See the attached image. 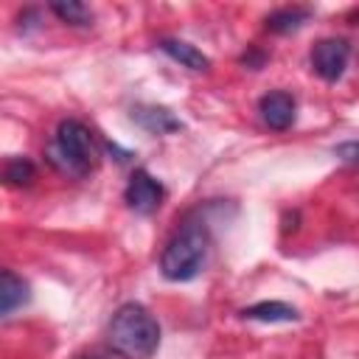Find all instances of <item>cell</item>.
<instances>
[{
  "label": "cell",
  "instance_id": "cell-1",
  "mask_svg": "<svg viewBox=\"0 0 359 359\" xmlns=\"http://www.w3.org/2000/svg\"><path fill=\"white\" fill-rule=\"evenodd\" d=\"M107 339L109 348L123 359H149L160 345V325L146 306L123 303L109 320Z\"/></svg>",
  "mask_w": 359,
  "mask_h": 359
},
{
  "label": "cell",
  "instance_id": "cell-2",
  "mask_svg": "<svg viewBox=\"0 0 359 359\" xmlns=\"http://www.w3.org/2000/svg\"><path fill=\"white\" fill-rule=\"evenodd\" d=\"M210 233L202 219H188L180 224V230L168 238L160 255V272L168 280H191L199 275L205 255H208Z\"/></svg>",
  "mask_w": 359,
  "mask_h": 359
},
{
  "label": "cell",
  "instance_id": "cell-3",
  "mask_svg": "<svg viewBox=\"0 0 359 359\" xmlns=\"http://www.w3.org/2000/svg\"><path fill=\"white\" fill-rule=\"evenodd\" d=\"M95 157L98 151H95L90 129L76 118H65L56 126V135L48 146V160L65 174L84 177L95 165Z\"/></svg>",
  "mask_w": 359,
  "mask_h": 359
},
{
  "label": "cell",
  "instance_id": "cell-4",
  "mask_svg": "<svg viewBox=\"0 0 359 359\" xmlns=\"http://www.w3.org/2000/svg\"><path fill=\"white\" fill-rule=\"evenodd\" d=\"M311 70L323 79V81H337L345 67H348V59H351V45L348 39H339V36H328V39H320L314 48H311Z\"/></svg>",
  "mask_w": 359,
  "mask_h": 359
},
{
  "label": "cell",
  "instance_id": "cell-5",
  "mask_svg": "<svg viewBox=\"0 0 359 359\" xmlns=\"http://www.w3.org/2000/svg\"><path fill=\"white\" fill-rule=\"evenodd\" d=\"M163 196H165L163 185L146 168L132 171L129 182H126V191H123V199L135 213H154L163 205Z\"/></svg>",
  "mask_w": 359,
  "mask_h": 359
},
{
  "label": "cell",
  "instance_id": "cell-6",
  "mask_svg": "<svg viewBox=\"0 0 359 359\" xmlns=\"http://www.w3.org/2000/svg\"><path fill=\"white\" fill-rule=\"evenodd\" d=\"M258 112H261V121L269 126V129H289L292 121H294V98L283 90H275V93H266L261 101H258Z\"/></svg>",
  "mask_w": 359,
  "mask_h": 359
},
{
  "label": "cell",
  "instance_id": "cell-7",
  "mask_svg": "<svg viewBox=\"0 0 359 359\" xmlns=\"http://www.w3.org/2000/svg\"><path fill=\"white\" fill-rule=\"evenodd\" d=\"M28 297H31L28 283L22 278H17L11 269H3V275H0V314L11 317L14 309L28 303Z\"/></svg>",
  "mask_w": 359,
  "mask_h": 359
},
{
  "label": "cell",
  "instance_id": "cell-8",
  "mask_svg": "<svg viewBox=\"0 0 359 359\" xmlns=\"http://www.w3.org/2000/svg\"><path fill=\"white\" fill-rule=\"evenodd\" d=\"M132 118L151 135H168V132L182 129V123L165 107H137V109H132Z\"/></svg>",
  "mask_w": 359,
  "mask_h": 359
},
{
  "label": "cell",
  "instance_id": "cell-9",
  "mask_svg": "<svg viewBox=\"0 0 359 359\" xmlns=\"http://www.w3.org/2000/svg\"><path fill=\"white\" fill-rule=\"evenodd\" d=\"M241 317L244 320H258V323H294L300 314H297V309H292L280 300H261L255 306L241 309Z\"/></svg>",
  "mask_w": 359,
  "mask_h": 359
},
{
  "label": "cell",
  "instance_id": "cell-10",
  "mask_svg": "<svg viewBox=\"0 0 359 359\" xmlns=\"http://www.w3.org/2000/svg\"><path fill=\"white\" fill-rule=\"evenodd\" d=\"M160 50H163V53H168L174 62H180V65H182V67H188V70L202 73V70H208V67H210V59H208L202 50H196L194 45L182 42V39H160Z\"/></svg>",
  "mask_w": 359,
  "mask_h": 359
},
{
  "label": "cell",
  "instance_id": "cell-11",
  "mask_svg": "<svg viewBox=\"0 0 359 359\" xmlns=\"http://www.w3.org/2000/svg\"><path fill=\"white\" fill-rule=\"evenodd\" d=\"M309 17H311L309 8H297V6L294 8H278L266 17V28L275 34H289V31H297Z\"/></svg>",
  "mask_w": 359,
  "mask_h": 359
},
{
  "label": "cell",
  "instance_id": "cell-12",
  "mask_svg": "<svg viewBox=\"0 0 359 359\" xmlns=\"http://www.w3.org/2000/svg\"><path fill=\"white\" fill-rule=\"evenodd\" d=\"M50 11L67 25H90L93 22V11L79 0H56V3H50Z\"/></svg>",
  "mask_w": 359,
  "mask_h": 359
},
{
  "label": "cell",
  "instance_id": "cell-13",
  "mask_svg": "<svg viewBox=\"0 0 359 359\" xmlns=\"http://www.w3.org/2000/svg\"><path fill=\"white\" fill-rule=\"evenodd\" d=\"M3 177H6V182H8V185L22 188V185H31V182H34L36 168H34V163H31V160H25V157H14V160H8V163H6Z\"/></svg>",
  "mask_w": 359,
  "mask_h": 359
},
{
  "label": "cell",
  "instance_id": "cell-14",
  "mask_svg": "<svg viewBox=\"0 0 359 359\" xmlns=\"http://www.w3.org/2000/svg\"><path fill=\"white\" fill-rule=\"evenodd\" d=\"M334 154L342 157L345 163H359V143H356V140H351V143H339V146L334 149Z\"/></svg>",
  "mask_w": 359,
  "mask_h": 359
},
{
  "label": "cell",
  "instance_id": "cell-15",
  "mask_svg": "<svg viewBox=\"0 0 359 359\" xmlns=\"http://www.w3.org/2000/svg\"><path fill=\"white\" fill-rule=\"evenodd\" d=\"M79 359H109V356H104V353H84V356H79Z\"/></svg>",
  "mask_w": 359,
  "mask_h": 359
}]
</instances>
